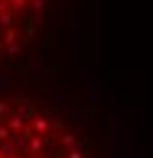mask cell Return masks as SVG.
Masks as SVG:
<instances>
[{"label": "cell", "mask_w": 153, "mask_h": 158, "mask_svg": "<svg viewBox=\"0 0 153 158\" xmlns=\"http://www.w3.org/2000/svg\"><path fill=\"white\" fill-rule=\"evenodd\" d=\"M0 158H100L95 136L66 105L27 80L0 78Z\"/></svg>", "instance_id": "6da1fadb"}, {"label": "cell", "mask_w": 153, "mask_h": 158, "mask_svg": "<svg viewBox=\"0 0 153 158\" xmlns=\"http://www.w3.org/2000/svg\"><path fill=\"white\" fill-rule=\"evenodd\" d=\"M63 0H0V78L22 73L58 39Z\"/></svg>", "instance_id": "7a4b0ae2"}]
</instances>
